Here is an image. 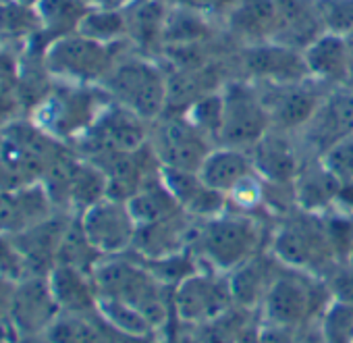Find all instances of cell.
I'll return each mask as SVG.
<instances>
[{"label":"cell","mask_w":353,"mask_h":343,"mask_svg":"<svg viewBox=\"0 0 353 343\" xmlns=\"http://www.w3.org/2000/svg\"><path fill=\"white\" fill-rule=\"evenodd\" d=\"M320 160L341 186L353 184V135L334 144L320 156Z\"/></svg>","instance_id":"cell-36"},{"label":"cell","mask_w":353,"mask_h":343,"mask_svg":"<svg viewBox=\"0 0 353 343\" xmlns=\"http://www.w3.org/2000/svg\"><path fill=\"white\" fill-rule=\"evenodd\" d=\"M150 148L160 166L198 173L214 144L183 115H162L152 123Z\"/></svg>","instance_id":"cell-8"},{"label":"cell","mask_w":353,"mask_h":343,"mask_svg":"<svg viewBox=\"0 0 353 343\" xmlns=\"http://www.w3.org/2000/svg\"><path fill=\"white\" fill-rule=\"evenodd\" d=\"M61 314L48 275H28L15 283L9 322L17 335L48 333Z\"/></svg>","instance_id":"cell-13"},{"label":"cell","mask_w":353,"mask_h":343,"mask_svg":"<svg viewBox=\"0 0 353 343\" xmlns=\"http://www.w3.org/2000/svg\"><path fill=\"white\" fill-rule=\"evenodd\" d=\"M239 65L243 79L254 84H299L310 79L303 52L276 42L243 46Z\"/></svg>","instance_id":"cell-14"},{"label":"cell","mask_w":353,"mask_h":343,"mask_svg":"<svg viewBox=\"0 0 353 343\" xmlns=\"http://www.w3.org/2000/svg\"><path fill=\"white\" fill-rule=\"evenodd\" d=\"M13 289H15V281H9V279L0 277V322H9Z\"/></svg>","instance_id":"cell-40"},{"label":"cell","mask_w":353,"mask_h":343,"mask_svg":"<svg viewBox=\"0 0 353 343\" xmlns=\"http://www.w3.org/2000/svg\"><path fill=\"white\" fill-rule=\"evenodd\" d=\"M100 88L114 104L148 123L160 119L168 106V75L145 55L119 57Z\"/></svg>","instance_id":"cell-2"},{"label":"cell","mask_w":353,"mask_h":343,"mask_svg":"<svg viewBox=\"0 0 353 343\" xmlns=\"http://www.w3.org/2000/svg\"><path fill=\"white\" fill-rule=\"evenodd\" d=\"M34 38H42L36 9L23 0H0V42L28 44Z\"/></svg>","instance_id":"cell-28"},{"label":"cell","mask_w":353,"mask_h":343,"mask_svg":"<svg viewBox=\"0 0 353 343\" xmlns=\"http://www.w3.org/2000/svg\"><path fill=\"white\" fill-rule=\"evenodd\" d=\"M268 252L287 268L326 277L339 262L322 227V217L295 208L281 217L268 239Z\"/></svg>","instance_id":"cell-3"},{"label":"cell","mask_w":353,"mask_h":343,"mask_svg":"<svg viewBox=\"0 0 353 343\" xmlns=\"http://www.w3.org/2000/svg\"><path fill=\"white\" fill-rule=\"evenodd\" d=\"M214 146H219L221 125H223V92L214 90L198 100H194L185 110H181Z\"/></svg>","instance_id":"cell-33"},{"label":"cell","mask_w":353,"mask_h":343,"mask_svg":"<svg viewBox=\"0 0 353 343\" xmlns=\"http://www.w3.org/2000/svg\"><path fill=\"white\" fill-rule=\"evenodd\" d=\"M102 258L104 256L85 237L77 215H73V219L69 221V227H67V231L63 235L57 264H67V266H73V268H79V271L92 275Z\"/></svg>","instance_id":"cell-30"},{"label":"cell","mask_w":353,"mask_h":343,"mask_svg":"<svg viewBox=\"0 0 353 343\" xmlns=\"http://www.w3.org/2000/svg\"><path fill=\"white\" fill-rule=\"evenodd\" d=\"M345 264H349V266H353V246H351V250H349V256H347V260H345Z\"/></svg>","instance_id":"cell-45"},{"label":"cell","mask_w":353,"mask_h":343,"mask_svg":"<svg viewBox=\"0 0 353 343\" xmlns=\"http://www.w3.org/2000/svg\"><path fill=\"white\" fill-rule=\"evenodd\" d=\"M71 219L73 217L52 215L46 221L13 235L21 254L26 256L30 275H50V271L57 266L59 248Z\"/></svg>","instance_id":"cell-20"},{"label":"cell","mask_w":353,"mask_h":343,"mask_svg":"<svg viewBox=\"0 0 353 343\" xmlns=\"http://www.w3.org/2000/svg\"><path fill=\"white\" fill-rule=\"evenodd\" d=\"M324 34L349 36L353 32V0H316Z\"/></svg>","instance_id":"cell-35"},{"label":"cell","mask_w":353,"mask_h":343,"mask_svg":"<svg viewBox=\"0 0 353 343\" xmlns=\"http://www.w3.org/2000/svg\"><path fill=\"white\" fill-rule=\"evenodd\" d=\"M114 46L117 44H104L75 32L44 46V69L59 84L102 86L119 59Z\"/></svg>","instance_id":"cell-6"},{"label":"cell","mask_w":353,"mask_h":343,"mask_svg":"<svg viewBox=\"0 0 353 343\" xmlns=\"http://www.w3.org/2000/svg\"><path fill=\"white\" fill-rule=\"evenodd\" d=\"M172 7H179L185 11H192L196 15H202L206 19H225L235 0H168Z\"/></svg>","instance_id":"cell-39"},{"label":"cell","mask_w":353,"mask_h":343,"mask_svg":"<svg viewBox=\"0 0 353 343\" xmlns=\"http://www.w3.org/2000/svg\"><path fill=\"white\" fill-rule=\"evenodd\" d=\"M127 206H129L137 227L152 225V223H158V221H164L168 217H174V215L183 213L179 202L174 200V196L162 184L160 175L150 179L143 188H139L127 200Z\"/></svg>","instance_id":"cell-26"},{"label":"cell","mask_w":353,"mask_h":343,"mask_svg":"<svg viewBox=\"0 0 353 343\" xmlns=\"http://www.w3.org/2000/svg\"><path fill=\"white\" fill-rule=\"evenodd\" d=\"M276 26L270 42L305 50L324 34L316 0H274Z\"/></svg>","instance_id":"cell-19"},{"label":"cell","mask_w":353,"mask_h":343,"mask_svg":"<svg viewBox=\"0 0 353 343\" xmlns=\"http://www.w3.org/2000/svg\"><path fill=\"white\" fill-rule=\"evenodd\" d=\"M210 19L192 11L172 7L168 3V15L164 26V48L202 44L210 36Z\"/></svg>","instance_id":"cell-29"},{"label":"cell","mask_w":353,"mask_h":343,"mask_svg":"<svg viewBox=\"0 0 353 343\" xmlns=\"http://www.w3.org/2000/svg\"><path fill=\"white\" fill-rule=\"evenodd\" d=\"M28 275H30V268L15 237L9 233H0V277L17 283L26 279Z\"/></svg>","instance_id":"cell-37"},{"label":"cell","mask_w":353,"mask_h":343,"mask_svg":"<svg viewBox=\"0 0 353 343\" xmlns=\"http://www.w3.org/2000/svg\"><path fill=\"white\" fill-rule=\"evenodd\" d=\"M48 279L63 314H71V316L98 314V289L90 273H83L67 264H57L50 271Z\"/></svg>","instance_id":"cell-22"},{"label":"cell","mask_w":353,"mask_h":343,"mask_svg":"<svg viewBox=\"0 0 353 343\" xmlns=\"http://www.w3.org/2000/svg\"><path fill=\"white\" fill-rule=\"evenodd\" d=\"M301 52L312 81L324 88L351 86L353 52L345 36L322 34Z\"/></svg>","instance_id":"cell-16"},{"label":"cell","mask_w":353,"mask_h":343,"mask_svg":"<svg viewBox=\"0 0 353 343\" xmlns=\"http://www.w3.org/2000/svg\"><path fill=\"white\" fill-rule=\"evenodd\" d=\"M281 268L283 264L268 250H264L241 266H237L235 271H231L227 277L233 304L241 310L258 312Z\"/></svg>","instance_id":"cell-18"},{"label":"cell","mask_w":353,"mask_h":343,"mask_svg":"<svg viewBox=\"0 0 353 343\" xmlns=\"http://www.w3.org/2000/svg\"><path fill=\"white\" fill-rule=\"evenodd\" d=\"M77 219L90 244L104 258L131 252L137 233V223L127 202L106 196L104 200L77 215Z\"/></svg>","instance_id":"cell-11"},{"label":"cell","mask_w":353,"mask_h":343,"mask_svg":"<svg viewBox=\"0 0 353 343\" xmlns=\"http://www.w3.org/2000/svg\"><path fill=\"white\" fill-rule=\"evenodd\" d=\"M34 9L40 19L44 46L57 38L75 34L81 19L90 11L81 0H38Z\"/></svg>","instance_id":"cell-27"},{"label":"cell","mask_w":353,"mask_h":343,"mask_svg":"<svg viewBox=\"0 0 353 343\" xmlns=\"http://www.w3.org/2000/svg\"><path fill=\"white\" fill-rule=\"evenodd\" d=\"M54 204L42 184H26L0 190V233L17 235L54 213Z\"/></svg>","instance_id":"cell-15"},{"label":"cell","mask_w":353,"mask_h":343,"mask_svg":"<svg viewBox=\"0 0 353 343\" xmlns=\"http://www.w3.org/2000/svg\"><path fill=\"white\" fill-rule=\"evenodd\" d=\"M293 343H324V337H322V333H320L318 320L299 326V329L295 331Z\"/></svg>","instance_id":"cell-41"},{"label":"cell","mask_w":353,"mask_h":343,"mask_svg":"<svg viewBox=\"0 0 353 343\" xmlns=\"http://www.w3.org/2000/svg\"><path fill=\"white\" fill-rule=\"evenodd\" d=\"M0 343H17V331L11 322H0Z\"/></svg>","instance_id":"cell-44"},{"label":"cell","mask_w":353,"mask_h":343,"mask_svg":"<svg viewBox=\"0 0 353 343\" xmlns=\"http://www.w3.org/2000/svg\"><path fill=\"white\" fill-rule=\"evenodd\" d=\"M88 9H110V11H125L135 0H81Z\"/></svg>","instance_id":"cell-42"},{"label":"cell","mask_w":353,"mask_h":343,"mask_svg":"<svg viewBox=\"0 0 353 343\" xmlns=\"http://www.w3.org/2000/svg\"><path fill=\"white\" fill-rule=\"evenodd\" d=\"M223 21L229 34L243 46L270 42L276 26L274 0H235Z\"/></svg>","instance_id":"cell-23"},{"label":"cell","mask_w":353,"mask_h":343,"mask_svg":"<svg viewBox=\"0 0 353 343\" xmlns=\"http://www.w3.org/2000/svg\"><path fill=\"white\" fill-rule=\"evenodd\" d=\"M250 154L258 177L274 186H291L303 162L291 141V133L274 129H270L256 146H252Z\"/></svg>","instance_id":"cell-17"},{"label":"cell","mask_w":353,"mask_h":343,"mask_svg":"<svg viewBox=\"0 0 353 343\" xmlns=\"http://www.w3.org/2000/svg\"><path fill=\"white\" fill-rule=\"evenodd\" d=\"M17 343H52L48 333H28V335H17Z\"/></svg>","instance_id":"cell-43"},{"label":"cell","mask_w":353,"mask_h":343,"mask_svg":"<svg viewBox=\"0 0 353 343\" xmlns=\"http://www.w3.org/2000/svg\"><path fill=\"white\" fill-rule=\"evenodd\" d=\"M324 343H353V306L330 302L318 318Z\"/></svg>","instance_id":"cell-34"},{"label":"cell","mask_w":353,"mask_h":343,"mask_svg":"<svg viewBox=\"0 0 353 343\" xmlns=\"http://www.w3.org/2000/svg\"><path fill=\"white\" fill-rule=\"evenodd\" d=\"M231 308H235V304L227 275L200 268L172 287V316L183 324L204 326Z\"/></svg>","instance_id":"cell-9"},{"label":"cell","mask_w":353,"mask_h":343,"mask_svg":"<svg viewBox=\"0 0 353 343\" xmlns=\"http://www.w3.org/2000/svg\"><path fill=\"white\" fill-rule=\"evenodd\" d=\"M23 3H26V5H32V7H34V5L38 3V0H23Z\"/></svg>","instance_id":"cell-46"},{"label":"cell","mask_w":353,"mask_h":343,"mask_svg":"<svg viewBox=\"0 0 353 343\" xmlns=\"http://www.w3.org/2000/svg\"><path fill=\"white\" fill-rule=\"evenodd\" d=\"M256 88L268 112L270 129L291 135L303 129L326 90L312 79L299 84H256Z\"/></svg>","instance_id":"cell-12"},{"label":"cell","mask_w":353,"mask_h":343,"mask_svg":"<svg viewBox=\"0 0 353 343\" xmlns=\"http://www.w3.org/2000/svg\"><path fill=\"white\" fill-rule=\"evenodd\" d=\"M198 175L208 188L229 196L258 173L250 150L233 146H214L202 162Z\"/></svg>","instance_id":"cell-21"},{"label":"cell","mask_w":353,"mask_h":343,"mask_svg":"<svg viewBox=\"0 0 353 343\" xmlns=\"http://www.w3.org/2000/svg\"><path fill=\"white\" fill-rule=\"evenodd\" d=\"M77 32L104 44H119L123 38H127V15L125 11L90 9Z\"/></svg>","instance_id":"cell-32"},{"label":"cell","mask_w":353,"mask_h":343,"mask_svg":"<svg viewBox=\"0 0 353 343\" xmlns=\"http://www.w3.org/2000/svg\"><path fill=\"white\" fill-rule=\"evenodd\" d=\"M293 188L297 208L314 215H322L334 208L341 192V184L316 156H312L310 162H301Z\"/></svg>","instance_id":"cell-24"},{"label":"cell","mask_w":353,"mask_h":343,"mask_svg":"<svg viewBox=\"0 0 353 343\" xmlns=\"http://www.w3.org/2000/svg\"><path fill=\"white\" fill-rule=\"evenodd\" d=\"M349 135H353V86L326 88L314 115L299 131L301 146L320 158Z\"/></svg>","instance_id":"cell-10"},{"label":"cell","mask_w":353,"mask_h":343,"mask_svg":"<svg viewBox=\"0 0 353 343\" xmlns=\"http://www.w3.org/2000/svg\"><path fill=\"white\" fill-rule=\"evenodd\" d=\"M125 15H127V38H131L133 44L141 48V55L150 52L152 48H164L168 0L133 3L131 7L125 9Z\"/></svg>","instance_id":"cell-25"},{"label":"cell","mask_w":353,"mask_h":343,"mask_svg":"<svg viewBox=\"0 0 353 343\" xmlns=\"http://www.w3.org/2000/svg\"><path fill=\"white\" fill-rule=\"evenodd\" d=\"M135 3H145V0H135Z\"/></svg>","instance_id":"cell-47"},{"label":"cell","mask_w":353,"mask_h":343,"mask_svg":"<svg viewBox=\"0 0 353 343\" xmlns=\"http://www.w3.org/2000/svg\"><path fill=\"white\" fill-rule=\"evenodd\" d=\"M270 233L254 213L225 210L219 217L198 221L192 250L202 268L229 275L256 254L268 250Z\"/></svg>","instance_id":"cell-1"},{"label":"cell","mask_w":353,"mask_h":343,"mask_svg":"<svg viewBox=\"0 0 353 343\" xmlns=\"http://www.w3.org/2000/svg\"><path fill=\"white\" fill-rule=\"evenodd\" d=\"M324 281L334 302L353 306V266L341 262L324 277Z\"/></svg>","instance_id":"cell-38"},{"label":"cell","mask_w":353,"mask_h":343,"mask_svg":"<svg viewBox=\"0 0 353 343\" xmlns=\"http://www.w3.org/2000/svg\"><path fill=\"white\" fill-rule=\"evenodd\" d=\"M330 302L332 297L322 277L283 266L258 308V314L266 324L299 329L318 320Z\"/></svg>","instance_id":"cell-4"},{"label":"cell","mask_w":353,"mask_h":343,"mask_svg":"<svg viewBox=\"0 0 353 343\" xmlns=\"http://www.w3.org/2000/svg\"><path fill=\"white\" fill-rule=\"evenodd\" d=\"M98 316L110 324L112 329L131 335V337H154L156 331L152 324L145 320V316L133 308L131 304H125L121 300H110V297H98Z\"/></svg>","instance_id":"cell-31"},{"label":"cell","mask_w":353,"mask_h":343,"mask_svg":"<svg viewBox=\"0 0 353 343\" xmlns=\"http://www.w3.org/2000/svg\"><path fill=\"white\" fill-rule=\"evenodd\" d=\"M100 86L59 84L34 110V123L54 139H81L108 104Z\"/></svg>","instance_id":"cell-5"},{"label":"cell","mask_w":353,"mask_h":343,"mask_svg":"<svg viewBox=\"0 0 353 343\" xmlns=\"http://www.w3.org/2000/svg\"><path fill=\"white\" fill-rule=\"evenodd\" d=\"M223 125L219 146L250 150L268 131L270 119L256 84L250 79H233L223 84Z\"/></svg>","instance_id":"cell-7"}]
</instances>
